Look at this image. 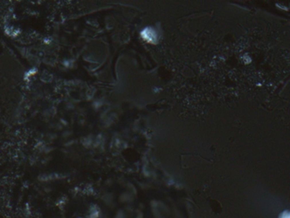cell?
I'll use <instances>...</instances> for the list:
<instances>
[{
    "mask_svg": "<svg viewBox=\"0 0 290 218\" xmlns=\"http://www.w3.org/2000/svg\"><path fill=\"white\" fill-rule=\"evenodd\" d=\"M282 218H289V214H288V213H286V214L283 215Z\"/></svg>",
    "mask_w": 290,
    "mask_h": 218,
    "instance_id": "cell-2",
    "label": "cell"
},
{
    "mask_svg": "<svg viewBox=\"0 0 290 218\" xmlns=\"http://www.w3.org/2000/svg\"><path fill=\"white\" fill-rule=\"evenodd\" d=\"M141 36L147 42L154 43L155 41H157L156 31L154 29L151 28V27H147V28H145V30H143L142 32H141Z\"/></svg>",
    "mask_w": 290,
    "mask_h": 218,
    "instance_id": "cell-1",
    "label": "cell"
}]
</instances>
